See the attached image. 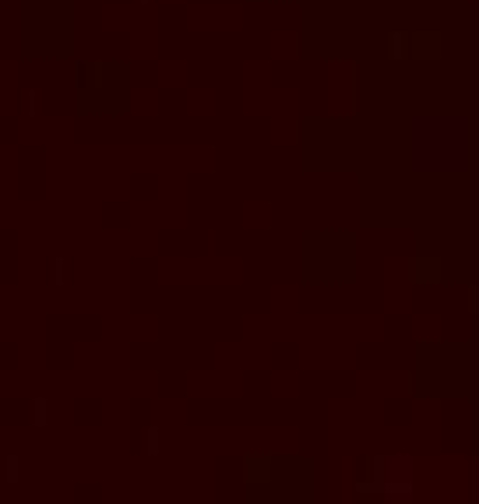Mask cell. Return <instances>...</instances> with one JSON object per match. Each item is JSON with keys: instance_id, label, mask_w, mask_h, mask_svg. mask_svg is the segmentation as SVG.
<instances>
[{"instance_id": "obj_1", "label": "cell", "mask_w": 479, "mask_h": 504, "mask_svg": "<svg viewBox=\"0 0 479 504\" xmlns=\"http://www.w3.org/2000/svg\"><path fill=\"white\" fill-rule=\"evenodd\" d=\"M409 57L437 61L441 57V36L437 32H416V36H409Z\"/></svg>"}, {"instance_id": "obj_2", "label": "cell", "mask_w": 479, "mask_h": 504, "mask_svg": "<svg viewBox=\"0 0 479 504\" xmlns=\"http://www.w3.org/2000/svg\"><path fill=\"white\" fill-rule=\"evenodd\" d=\"M388 57L391 61H406L409 57V36L406 32H391L388 36Z\"/></svg>"}]
</instances>
